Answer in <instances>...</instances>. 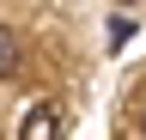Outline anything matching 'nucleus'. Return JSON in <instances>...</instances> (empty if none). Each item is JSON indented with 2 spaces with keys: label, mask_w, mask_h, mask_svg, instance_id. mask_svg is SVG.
<instances>
[{
  "label": "nucleus",
  "mask_w": 146,
  "mask_h": 140,
  "mask_svg": "<svg viewBox=\"0 0 146 140\" xmlns=\"http://www.w3.org/2000/svg\"><path fill=\"white\" fill-rule=\"evenodd\" d=\"M18 140H61V110L55 104H31L18 122Z\"/></svg>",
  "instance_id": "f257e3e1"
},
{
  "label": "nucleus",
  "mask_w": 146,
  "mask_h": 140,
  "mask_svg": "<svg viewBox=\"0 0 146 140\" xmlns=\"http://www.w3.org/2000/svg\"><path fill=\"white\" fill-rule=\"evenodd\" d=\"M18 61H25V37H18L12 25H0V79H12Z\"/></svg>",
  "instance_id": "f03ea898"
},
{
  "label": "nucleus",
  "mask_w": 146,
  "mask_h": 140,
  "mask_svg": "<svg viewBox=\"0 0 146 140\" xmlns=\"http://www.w3.org/2000/svg\"><path fill=\"white\" fill-rule=\"evenodd\" d=\"M140 140H146V116H140Z\"/></svg>",
  "instance_id": "7ed1b4c3"
}]
</instances>
